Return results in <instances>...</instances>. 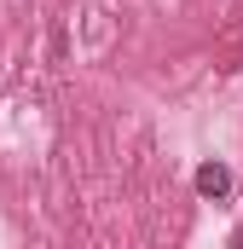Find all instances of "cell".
Here are the masks:
<instances>
[{
	"label": "cell",
	"mask_w": 243,
	"mask_h": 249,
	"mask_svg": "<svg viewBox=\"0 0 243 249\" xmlns=\"http://www.w3.org/2000/svg\"><path fill=\"white\" fill-rule=\"evenodd\" d=\"M197 191H203V197H226V191H232V174H226L220 162H203V168H197Z\"/></svg>",
	"instance_id": "1"
},
{
	"label": "cell",
	"mask_w": 243,
	"mask_h": 249,
	"mask_svg": "<svg viewBox=\"0 0 243 249\" xmlns=\"http://www.w3.org/2000/svg\"><path fill=\"white\" fill-rule=\"evenodd\" d=\"M232 249H243V226H238V238H232Z\"/></svg>",
	"instance_id": "2"
}]
</instances>
